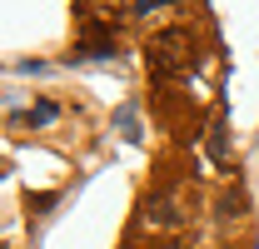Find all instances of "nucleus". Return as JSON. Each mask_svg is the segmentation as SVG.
<instances>
[{"label": "nucleus", "instance_id": "nucleus-1", "mask_svg": "<svg viewBox=\"0 0 259 249\" xmlns=\"http://www.w3.org/2000/svg\"><path fill=\"white\" fill-rule=\"evenodd\" d=\"M145 55H150V75L155 80H180L194 65V35L185 25H169V30H160L145 45Z\"/></svg>", "mask_w": 259, "mask_h": 249}, {"label": "nucleus", "instance_id": "nucleus-2", "mask_svg": "<svg viewBox=\"0 0 259 249\" xmlns=\"http://www.w3.org/2000/svg\"><path fill=\"white\" fill-rule=\"evenodd\" d=\"M140 234H180L185 229V210L175 204V194H150L140 204V219H135Z\"/></svg>", "mask_w": 259, "mask_h": 249}, {"label": "nucleus", "instance_id": "nucleus-3", "mask_svg": "<svg viewBox=\"0 0 259 249\" xmlns=\"http://www.w3.org/2000/svg\"><path fill=\"white\" fill-rule=\"evenodd\" d=\"M244 204H249V199H244V189H229L225 199H220V210H225V219H239V215H244Z\"/></svg>", "mask_w": 259, "mask_h": 249}, {"label": "nucleus", "instance_id": "nucleus-4", "mask_svg": "<svg viewBox=\"0 0 259 249\" xmlns=\"http://www.w3.org/2000/svg\"><path fill=\"white\" fill-rule=\"evenodd\" d=\"M55 115H60L55 105H30V110H25L20 120H25V124H30V130H35V124H50V120H55Z\"/></svg>", "mask_w": 259, "mask_h": 249}, {"label": "nucleus", "instance_id": "nucleus-5", "mask_svg": "<svg viewBox=\"0 0 259 249\" xmlns=\"http://www.w3.org/2000/svg\"><path fill=\"white\" fill-rule=\"evenodd\" d=\"M155 5H164V0H135V15H150Z\"/></svg>", "mask_w": 259, "mask_h": 249}, {"label": "nucleus", "instance_id": "nucleus-6", "mask_svg": "<svg viewBox=\"0 0 259 249\" xmlns=\"http://www.w3.org/2000/svg\"><path fill=\"white\" fill-rule=\"evenodd\" d=\"M169 249H185V244H169Z\"/></svg>", "mask_w": 259, "mask_h": 249}]
</instances>
